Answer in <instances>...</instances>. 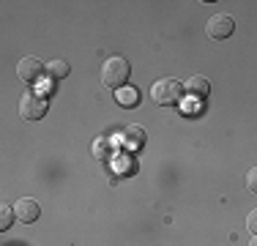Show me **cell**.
Instances as JSON below:
<instances>
[{
    "label": "cell",
    "mask_w": 257,
    "mask_h": 246,
    "mask_svg": "<svg viewBox=\"0 0 257 246\" xmlns=\"http://www.w3.org/2000/svg\"><path fill=\"white\" fill-rule=\"evenodd\" d=\"M128 74H132V66H128L126 58H120V55H112V58L104 60L101 66V82L107 85V88H123Z\"/></svg>",
    "instance_id": "1"
},
{
    "label": "cell",
    "mask_w": 257,
    "mask_h": 246,
    "mask_svg": "<svg viewBox=\"0 0 257 246\" xmlns=\"http://www.w3.org/2000/svg\"><path fill=\"white\" fill-rule=\"evenodd\" d=\"M181 96H183V85L173 77L156 79L154 88H151V98H154L159 107H173V104L181 101Z\"/></svg>",
    "instance_id": "2"
},
{
    "label": "cell",
    "mask_w": 257,
    "mask_h": 246,
    "mask_svg": "<svg viewBox=\"0 0 257 246\" xmlns=\"http://www.w3.org/2000/svg\"><path fill=\"white\" fill-rule=\"evenodd\" d=\"M20 115L25 120H39L47 115V98L39 93H25L20 98Z\"/></svg>",
    "instance_id": "3"
},
{
    "label": "cell",
    "mask_w": 257,
    "mask_h": 246,
    "mask_svg": "<svg viewBox=\"0 0 257 246\" xmlns=\"http://www.w3.org/2000/svg\"><path fill=\"white\" fill-rule=\"evenodd\" d=\"M208 36H211L213 41H224L230 39L232 33H235V20H232L230 14H213L211 20H208Z\"/></svg>",
    "instance_id": "4"
},
{
    "label": "cell",
    "mask_w": 257,
    "mask_h": 246,
    "mask_svg": "<svg viewBox=\"0 0 257 246\" xmlns=\"http://www.w3.org/2000/svg\"><path fill=\"white\" fill-rule=\"evenodd\" d=\"M44 71H47V66L41 63L39 58H33V55H28V58H22L20 63H17V74H20V79L28 85L39 82V79L44 77Z\"/></svg>",
    "instance_id": "5"
},
{
    "label": "cell",
    "mask_w": 257,
    "mask_h": 246,
    "mask_svg": "<svg viewBox=\"0 0 257 246\" xmlns=\"http://www.w3.org/2000/svg\"><path fill=\"white\" fill-rule=\"evenodd\" d=\"M14 213H17V221H22V224H33V221H39V216H41V208H39L36 200L22 197V200L14 202Z\"/></svg>",
    "instance_id": "6"
},
{
    "label": "cell",
    "mask_w": 257,
    "mask_h": 246,
    "mask_svg": "<svg viewBox=\"0 0 257 246\" xmlns=\"http://www.w3.org/2000/svg\"><path fill=\"white\" fill-rule=\"evenodd\" d=\"M183 90H186L189 96H194V98H205L208 93H211V82H208L205 77H200V74H194V77L186 79Z\"/></svg>",
    "instance_id": "7"
},
{
    "label": "cell",
    "mask_w": 257,
    "mask_h": 246,
    "mask_svg": "<svg viewBox=\"0 0 257 246\" xmlns=\"http://www.w3.org/2000/svg\"><path fill=\"white\" fill-rule=\"evenodd\" d=\"M120 137H123V145L126 148H143V143H145V129L143 126H126L123 132H120Z\"/></svg>",
    "instance_id": "8"
},
{
    "label": "cell",
    "mask_w": 257,
    "mask_h": 246,
    "mask_svg": "<svg viewBox=\"0 0 257 246\" xmlns=\"http://www.w3.org/2000/svg\"><path fill=\"white\" fill-rule=\"evenodd\" d=\"M90 153H93V159H99V162H107V159H112V143H109L104 134L93 140V145H90Z\"/></svg>",
    "instance_id": "9"
},
{
    "label": "cell",
    "mask_w": 257,
    "mask_h": 246,
    "mask_svg": "<svg viewBox=\"0 0 257 246\" xmlns=\"http://www.w3.org/2000/svg\"><path fill=\"white\" fill-rule=\"evenodd\" d=\"M115 101H118L120 107H137V104H140V90L123 85V88L115 90Z\"/></svg>",
    "instance_id": "10"
},
{
    "label": "cell",
    "mask_w": 257,
    "mask_h": 246,
    "mask_svg": "<svg viewBox=\"0 0 257 246\" xmlns=\"http://www.w3.org/2000/svg\"><path fill=\"white\" fill-rule=\"evenodd\" d=\"M69 60H63V58H55V60H50L47 63V74H50L52 79H66L69 77Z\"/></svg>",
    "instance_id": "11"
},
{
    "label": "cell",
    "mask_w": 257,
    "mask_h": 246,
    "mask_svg": "<svg viewBox=\"0 0 257 246\" xmlns=\"http://www.w3.org/2000/svg\"><path fill=\"white\" fill-rule=\"evenodd\" d=\"M14 219H17L14 205H11V202H3V205H0V230H9V227L14 224Z\"/></svg>",
    "instance_id": "12"
},
{
    "label": "cell",
    "mask_w": 257,
    "mask_h": 246,
    "mask_svg": "<svg viewBox=\"0 0 257 246\" xmlns=\"http://www.w3.org/2000/svg\"><path fill=\"white\" fill-rule=\"evenodd\" d=\"M246 189L252 194H257V167H252V170L246 172Z\"/></svg>",
    "instance_id": "13"
},
{
    "label": "cell",
    "mask_w": 257,
    "mask_h": 246,
    "mask_svg": "<svg viewBox=\"0 0 257 246\" xmlns=\"http://www.w3.org/2000/svg\"><path fill=\"white\" fill-rule=\"evenodd\" d=\"M246 227H249V232H252V235H257V208H254V211H249Z\"/></svg>",
    "instance_id": "14"
},
{
    "label": "cell",
    "mask_w": 257,
    "mask_h": 246,
    "mask_svg": "<svg viewBox=\"0 0 257 246\" xmlns=\"http://www.w3.org/2000/svg\"><path fill=\"white\" fill-rule=\"evenodd\" d=\"M249 246H257V235H254V238H252V243H249Z\"/></svg>",
    "instance_id": "15"
}]
</instances>
